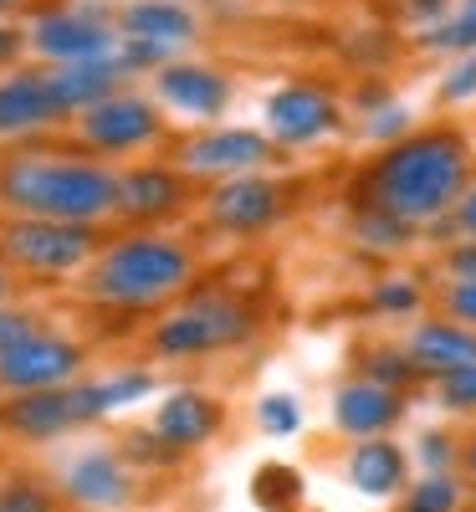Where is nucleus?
I'll return each mask as SVG.
<instances>
[{
  "label": "nucleus",
  "mask_w": 476,
  "mask_h": 512,
  "mask_svg": "<svg viewBox=\"0 0 476 512\" xmlns=\"http://www.w3.org/2000/svg\"><path fill=\"white\" fill-rule=\"evenodd\" d=\"M471 180V149L456 128H425L400 144H389L364 175V200L379 205L389 216H400L405 226H425L451 216V205L461 200Z\"/></svg>",
  "instance_id": "obj_1"
},
{
  "label": "nucleus",
  "mask_w": 476,
  "mask_h": 512,
  "mask_svg": "<svg viewBox=\"0 0 476 512\" xmlns=\"http://www.w3.org/2000/svg\"><path fill=\"white\" fill-rule=\"evenodd\" d=\"M0 205L11 216L98 226L118 210V175L108 164L77 159V154L21 149L0 164Z\"/></svg>",
  "instance_id": "obj_2"
},
{
  "label": "nucleus",
  "mask_w": 476,
  "mask_h": 512,
  "mask_svg": "<svg viewBox=\"0 0 476 512\" xmlns=\"http://www.w3.org/2000/svg\"><path fill=\"white\" fill-rule=\"evenodd\" d=\"M195 277V256L190 246L154 236V231H134L108 241L88 272H82V292L103 308H123V313H144L169 303L175 292H185V282Z\"/></svg>",
  "instance_id": "obj_3"
},
{
  "label": "nucleus",
  "mask_w": 476,
  "mask_h": 512,
  "mask_svg": "<svg viewBox=\"0 0 476 512\" xmlns=\"http://www.w3.org/2000/svg\"><path fill=\"white\" fill-rule=\"evenodd\" d=\"M251 333H256V318L246 303H236L226 292H200L154 323L149 349L159 359H200V354H221V349L246 344Z\"/></svg>",
  "instance_id": "obj_4"
},
{
  "label": "nucleus",
  "mask_w": 476,
  "mask_h": 512,
  "mask_svg": "<svg viewBox=\"0 0 476 512\" xmlns=\"http://www.w3.org/2000/svg\"><path fill=\"white\" fill-rule=\"evenodd\" d=\"M98 226H72V221H36L16 216L0 226V256L11 272L31 277H67V272H88L98 256Z\"/></svg>",
  "instance_id": "obj_5"
},
{
  "label": "nucleus",
  "mask_w": 476,
  "mask_h": 512,
  "mask_svg": "<svg viewBox=\"0 0 476 512\" xmlns=\"http://www.w3.org/2000/svg\"><path fill=\"white\" fill-rule=\"evenodd\" d=\"M113 415L103 379L88 384H62V390H36V395H6L0 405V431L21 436V441H57L77 425H93Z\"/></svg>",
  "instance_id": "obj_6"
},
{
  "label": "nucleus",
  "mask_w": 476,
  "mask_h": 512,
  "mask_svg": "<svg viewBox=\"0 0 476 512\" xmlns=\"http://www.w3.org/2000/svg\"><path fill=\"white\" fill-rule=\"evenodd\" d=\"M77 369H82V349L72 344V338L36 328L16 349L0 354V390L6 395L62 390V384H77Z\"/></svg>",
  "instance_id": "obj_7"
},
{
  "label": "nucleus",
  "mask_w": 476,
  "mask_h": 512,
  "mask_svg": "<svg viewBox=\"0 0 476 512\" xmlns=\"http://www.w3.org/2000/svg\"><path fill=\"white\" fill-rule=\"evenodd\" d=\"M277 159V144L256 128H210L180 144V175H210V180H236L256 175Z\"/></svg>",
  "instance_id": "obj_8"
},
{
  "label": "nucleus",
  "mask_w": 476,
  "mask_h": 512,
  "mask_svg": "<svg viewBox=\"0 0 476 512\" xmlns=\"http://www.w3.org/2000/svg\"><path fill=\"white\" fill-rule=\"evenodd\" d=\"M26 41L41 57H52L57 67H67V62H98V57L118 52V31L103 16H93V11H41L31 21Z\"/></svg>",
  "instance_id": "obj_9"
},
{
  "label": "nucleus",
  "mask_w": 476,
  "mask_h": 512,
  "mask_svg": "<svg viewBox=\"0 0 476 512\" xmlns=\"http://www.w3.org/2000/svg\"><path fill=\"white\" fill-rule=\"evenodd\" d=\"M77 134L98 154H128V149H144V144L159 139V113H154L149 98L113 93V98H103L98 108H88L77 118Z\"/></svg>",
  "instance_id": "obj_10"
},
{
  "label": "nucleus",
  "mask_w": 476,
  "mask_h": 512,
  "mask_svg": "<svg viewBox=\"0 0 476 512\" xmlns=\"http://www.w3.org/2000/svg\"><path fill=\"white\" fill-rule=\"evenodd\" d=\"M338 103L313 88V82H292V88H277L267 98V139L282 149H302V144H318L338 128Z\"/></svg>",
  "instance_id": "obj_11"
},
{
  "label": "nucleus",
  "mask_w": 476,
  "mask_h": 512,
  "mask_svg": "<svg viewBox=\"0 0 476 512\" xmlns=\"http://www.w3.org/2000/svg\"><path fill=\"white\" fill-rule=\"evenodd\" d=\"M282 210H287V190L277 180H262V175L221 180L205 195V216L221 231H236V236L267 231L272 221H282Z\"/></svg>",
  "instance_id": "obj_12"
},
{
  "label": "nucleus",
  "mask_w": 476,
  "mask_h": 512,
  "mask_svg": "<svg viewBox=\"0 0 476 512\" xmlns=\"http://www.w3.org/2000/svg\"><path fill=\"white\" fill-rule=\"evenodd\" d=\"M62 497L88 507V512H108L134 502V472H128V456L113 446H93L62 466Z\"/></svg>",
  "instance_id": "obj_13"
},
{
  "label": "nucleus",
  "mask_w": 476,
  "mask_h": 512,
  "mask_svg": "<svg viewBox=\"0 0 476 512\" xmlns=\"http://www.w3.org/2000/svg\"><path fill=\"white\" fill-rule=\"evenodd\" d=\"M400 415H405V395L400 390H384V384H374V379H349L333 395V425H338L343 436H354V441L384 436Z\"/></svg>",
  "instance_id": "obj_14"
},
{
  "label": "nucleus",
  "mask_w": 476,
  "mask_h": 512,
  "mask_svg": "<svg viewBox=\"0 0 476 512\" xmlns=\"http://www.w3.org/2000/svg\"><path fill=\"white\" fill-rule=\"evenodd\" d=\"M185 205V175L164 164H139L118 175V210L113 216L123 221H164Z\"/></svg>",
  "instance_id": "obj_15"
},
{
  "label": "nucleus",
  "mask_w": 476,
  "mask_h": 512,
  "mask_svg": "<svg viewBox=\"0 0 476 512\" xmlns=\"http://www.w3.org/2000/svg\"><path fill=\"white\" fill-rule=\"evenodd\" d=\"M154 88H159V98L169 108H180L190 118H221L226 103H231V82L215 67H205V62H169V67H159Z\"/></svg>",
  "instance_id": "obj_16"
},
{
  "label": "nucleus",
  "mask_w": 476,
  "mask_h": 512,
  "mask_svg": "<svg viewBox=\"0 0 476 512\" xmlns=\"http://www.w3.org/2000/svg\"><path fill=\"white\" fill-rule=\"evenodd\" d=\"M41 77H47V93H52V103H57L62 118H67V113H88V108H98L103 98H113L118 82H123L128 72L118 67V57H98V62L52 67V72H41Z\"/></svg>",
  "instance_id": "obj_17"
},
{
  "label": "nucleus",
  "mask_w": 476,
  "mask_h": 512,
  "mask_svg": "<svg viewBox=\"0 0 476 512\" xmlns=\"http://www.w3.org/2000/svg\"><path fill=\"white\" fill-rule=\"evenodd\" d=\"M62 123V108L47 93V77L41 72H11L0 77V139H21L36 128Z\"/></svg>",
  "instance_id": "obj_18"
},
{
  "label": "nucleus",
  "mask_w": 476,
  "mask_h": 512,
  "mask_svg": "<svg viewBox=\"0 0 476 512\" xmlns=\"http://www.w3.org/2000/svg\"><path fill=\"white\" fill-rule=\"evenodd\" d=\"M221 405H215L210 395H200V390H175V395H164V405L154 410V425L149 431L154 436H164L175 451H195V446H205L215 431H221Z\"/></svg>",
  "instance_id": "obj_19"
},
{
  "label": "nucleus",
  "mask_w": 476,
  "mask_h": 512,
  "mask_svg": "<svg viewBox=\"0 0 476 512\" xmlns=\"http://www.w3.org/2000/svg\"><path fill=\"white\" fill-rule=\"evenodd\" d=\"M420 374H456V369H471L476 364V328L466 323H420L410 333V349Z\"/></svg>",
  "instance_id": "obj_20"
},
{
  "label": "nucleus",
  "mask_w": 476,
  "mask_h": 512,
  "mask_svg": "<svg viewBox=\"0 0 476 512\" xmlns=\"http://www.w3.org/2000/svg\"><path fill=\"white\" fill-rule=\"evenodd\" d=\"M343 472H349V482H354L364 497H395V492H405L410 461H405V451L389 441V436H374V441H359V446L349 451Z\"/></svg>",
  "instance_id": "obj_21"
},
{
  "label": "nucleus",
  "mask_w": 476,
  "mask_h": 512,
  "mask_svg": "<svg viewBox=\"0 0 476 512\" xmlns=\"http://www.w3.org/2000/svg\"><path fill=\"white\" fill-rule=\"evenodd\" d=\"M118 36H139V41H154V47L175 52L195 36V16L180 0H134L118 16Z\"/></svg>",
  "instance_id": "obj_22"
},
{
  "label": "nucleus",
  "mask_w": 476,
  "mask_h": 512,
  "mask_svg": "<svg viewBox=\"0 0 476 512\" xmlns=\"http://www.w3.org/2000/svg\"><path fill=\"white\" fill-rule=\"evenodd\" d=\"M420 47L425 52H461V57H471L476 52V0H461L456 11H446V21L425 26Z\"/></svg>",
  "instance_id": "obj_23"
},
{
  "label": "nucleus",
  "mask_w": 476,
  "mask_h": 512,
  "mask_svg": "<svg viewBox=\"0 0 476 512\" xmlns=\"http://www.w3.org/2000/svg\"><path fill=\"white\" fill-rule=\"evenodd\" d=\"M354 236L369 251H405L410 236H415V226H405L400 216H389V210H379V205H359L354 210Z\"/></svg>",
  "instance_id": "obj_24"
},
{
  "label": "nucleus",
  "mask_w": 476,
  "mask_h": 512,
  "mask_svg": "<svg viewBox=\"0 0 476 512\" xmlns=\"http://www.w3.org/2000/svg\"><path fill=\"white\" fill-rule=\"evenodd\" d=\"M405 512H461V482L451 472H425L405 487Z\"/></svg>",
  "instance_id": "obj_25"
},
{
  "label": "nucleus",
  "mask_w": 476,
  "mask_h": 512,
  "mask_svg": "<svg viewBox=\"0 0 476 512\" xmlns=\"http://www.w3.org/2000/svg\"><path fill=\"white\" fill-rule=\"evenodd\" d=\"M359 369H364L359 379H374V384H384V390H400V395L420 379V369H415V359H410L405 349H369Z\"/></svg>",
  "instance_id": "obj_26"
},
{
  "label": "nucleus",
  "mask_w": 476,
  "mask_h": 512,
  "mask_svg": "<svg viewBox=\"0 0 476 512\" xmlns=\"http://www.w3.org/2000/svg\"><path fill=\"white\" fill-rule=\"evenodd\" d=\"M0 512H57V492L36 477H11L0 482Z\"/></svg>",
  "instance_id": "obj_27"
},
{
  "label": "nucleus",
  "mask_w": 476,
  "mask_h": 512,
  "mask_svg": "<svg viewBox=\"0 0 476 512\" xmlns=\"http://www.w3.org/2000/svg\"><path fill=\"white\" fill-rule=\"evenodd\" d=\"M369 308H374V313L410 318V313L420 308V287H415L410 277H384V282H374V292H369Z\"/></svg>",
  "instance_id": "obj_28"
},
{
  "label": "nucleus",
  "mask_w": 476,
  "mask_h": 512,
  "mask_svg": "<svg viewBox=\"0 0 476 512\" xmlns=\"http://www.w3.org/2000/svg\"><path fill=\"white\" fill-rule=\"evenodd\" d=\"M256 425H262L267 436H292L302 425V410H297L292 395H267L262 405H256Z\"/></svg>",
  "instance_id": "obj_29"
},
{
  "label": "nucleus",
  "mask_w": 476,
  "mask_h": 512,
  "mask_svg": "<svg viewBox=\"0 0 476 512\" xmlns=\"http://www.w3.org/2000/svg\"><path fill=\"white\" fill-rule=\"evenodd\" d=\"M123 456H128V461H149V466H175L185 451H175V446H169L164 436H154V431H134V436L123 441Z\"/></svg>",
  "instance_id": "obj_30"
},
{
  "label": "nucleus",
  "mask_w": 476,
  "mask_h": 512,
  "mask_svg": "<svg viewBox=\"0 0 476 512\" xmlns=\"http://www.w3.org/2000/svg\"><path fill=\"white\" fill-rule=\"evenodd\" d=\"M436 390L451 410H476V364L471 369H456V374H441Z\"/></svg>",
  "instance_id": "obj_31"
},
{
  "label": "nucleus",
  "mask_w": 476,
  "mask_h": 512,
  "mask_svg": "<svg viewBox=\"0 0 476 512\" xmlns=\"http://www.w3.org/2000/svg\"><path fill=\"white\" fill-rule=\"evenodd\" d=\"M441 98H446V103H466V98H476V52H471V57H461V62L446 72Z\"/></svg>",
  "instance_id": "obj_32"
},
{
  "label": "nucleus",
  "mask_w": 476,
  "mask_h": 512,
  "mask_svg": "<svg viewBox=\"0 0 476 512\" xmlns=\"http://www.w3.org/2000/svg\"><path fill=\"white\" fill-rule=\"evenodd\" d=\"M36 328H41V323H36L31 313H21V308H0V354L16 349L21 338H31Z\"/></svg>",
  "instance_id": "obj_33"
},
{
  "label": "nucleus",
  "mask_w": 476,
  "mask_h": 512,
  "mask_svg": "<svg viewBox=\"0 0 476 512\" xmlns=\"http://www.w3.org/2000/svg\"><path fill=\"white\" fill-rule=\"evenodd\" d=\"M446 313L466 328H476V282H451L446 287Z\"/></svg>",
  "instance_id": "obj_34"
},
{
  "label": "nucleus",
  "mask_w": 476,
  "mask_h": 512,
  "mask_svg": "<svg viewBox=\"0 0 476 512\" xmlns=\"http://www.w3.org/2000/svg\"><path fill=\"white\" fill-rule=\"evenodd\" d=\"M420 461L430 466V472H451V461H456V441H451V436H441V431H430V436L420 441Z\"/></svg>",
  "instance_id": "obj_35"
},
{
  "label": "nucleus",
  "mask_w": 476,
  "mask_h": 512,
  "mask_svg": "<svg viewBox=\"0 0 476 512\" xmlns=\"http://www.w3.org/2000/svg\"><path fill=\"white\" fill-rule=\"evenodd\" d=\"M446 272L451 282H476V241H456L446 251Z\"/></svg>",
  "instance_id": "obj_36"
},
{
  "label": "nucleus",
  "mask_w": 476,
  "mask_h": 512,
  "mask_svg": "<svg viewBox=\"0 0 476 512\" xmlns=\"http://www.w3.org/2000/svg\"><path fill=\"white\" fill-rule=\"evenodd\" d=\"M451 226H456L466 241H476V185H466L461 200L451 205Z\"/></svg>",
  "instance_id": "obj_37"
},
{
  "label": "nucleus",
  "mask_w": 476,
  "mask_h": 512,
  "mask_svg": "<svg viewBox=\"0 0 476 512\" xmlns=\"http://www.w3.org/2000/svg\"><path fill=\"white\" fill-rule=\"evenodd\" d=\"M410 21H420V31L425 26H436V21H446V11H451V0H405L400 6Z\"/></svg>",
  "instance_id": "obj_38"
},
{
  "label": "nucleus",
  "mask_w": 476,
  "mask_h": 512,
  "mask_svg": "<svg viewBox=\"0 0 476 512\" xmlns=\"http://www.w3.org/2000/svg\"><path fill=\"white\" fill-rule=\"evenodd\" d=\"M400 128H405V108L395 103V108H379V113H374L369 134H374V139H389V134H400Z\"/></svg>",
  "instance_id": "obj_39"
},
{
  "label": "nucleus",
  "mask_w": 476,
  "mask_h": 512,
  "mask_svg": "<svg viewBox=\"0 0 476 512\" xmlns=\"http://www.w3.org/2000/svg\"><path fill=\"white\" fill-rule=\"evenodd\" d=\"M21 47H26V36L16 26H0V67H6L11 57H21Z\"/></svg>",
  "instance_id": "obj_40"
},
{
  "label": "nucleus",
  "mask_w": 476,
  "mask_h": 512,
  "mask_svg": "<svg viewBox=\"0 0 476 512\" xmlns=\"http://www.w3.org/2000/svg\"><path fill=\"white\" fill-rule=\"evenodd\" d=\"M6 297H11V267H6V256H0V308H6Z\"/></svg>",
  "instance_id": "obj_41"
},
{
  "label": "nucleus",
  "mask_w": 476,
  "mask_h": 512,
  "mask_svg": "<svg viewBox=\"0 0 476 512\" xmlns=\"http://www.w3.org/2000/svg\"><path fill=\"white\" fill-rule=\"evenodd\" d=\"M16 6H26V0H0V16H6V11H16Z\"/></svg>",
  "instance_id": "obj_42"
},
{
  "label": "nucleus",
  "mask_w": 476,
  "mask_h": 512,
  "mask_svg": "<svg viewBox=\"0 0 476 512\" xmlns=\"http://www.w3.org/2000/svg\"><path fill=\"white\" fill-rule=\"evenodd\" d=\"M466 466H471V477H476V441H471V451H466Z\"/></svg>",
  "instance_id": "obj_43"
}]
</instances>
